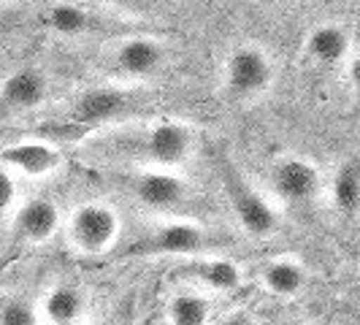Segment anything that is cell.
<instances>
[{
	"label": "cell",
	"mask_w": 360,
	"mask_h": 325,
	"mask_svg": "<svg viewBox=\"0 0 360 325\" xmlns=\"http://www.w3.org/2000/svg\"><path fill=\"white\" fill-rule=\"evenodd\" d=\"M198 127L184 120H133L87 136L84 158L130 168H181L198 149Z\"/></svg>",
	"instance_id": "1"
},
{
	"label": "cell",
	"mask_w": 360,
	"mask_h": 325,
	"mask_svg": "<svg viewBox=\"0 0 360 325\" xmlns=\"http://www.w3.org/2000/svg\"><path fill=\"white\" fill-rule=\"evenodd\" d=\"M219 92L236 106L260 103L276 84V60L260 41H238L228 46L219 63Z\"/></svg>",
	"instance_id": "2"
},
{
	"label": "cell",
	"mask_w": 360,
	"mask_h": 325,
	"mask_svg": "<svg viewBox=\"0 0 360 325\" xmlns=\"http://www.w3.org/2000/svg\"><path fill=\"white\" fill-rule=\"evenodd\" d=\"M146 114V92L139 84L108 82L82 90L68 106V125L87 130V136L114 125L141 120Z\"/></svg>",
	"instance_id": "3"
},
{
	"label": "cell",
	"mask_w": 360,
	"mask_h": 325,
	"mask_svg": "<svg viewBox=\"0 0 360 325\" xmlns=\"http://www.w3.org/2000/svg\"><path fill=\"white\" fill-rule=\"evenodd\" d=\"M171 44L152 33H127L111 38L103 46V68L114 82L122 84H146L165 71L171 63Z\"/></svg>",
	"instance_id": "4"
},
{
	"label": "cell",
	"mask_w": 360,
	"mask_h": 325,
	"mask_svg": "<svg viewBox=\"0 0 360 325\" xmlns=\"http://www.w3.org/2000/svg\"><path fill=\"white\" fill-rule=\"evenodd\" d=\"M231 247V238L217 234L206 225L187 222V219H168L155 225L149 234L136 238L125 255L130 257H198V255L219 253Z\"/></svg>",
	"instance_id": "5"
},
{
	"label": "cell",
	"mask_w": 360,
	"mask_h": 325,
	"mask_svg": "<svg viewBox=\"0 0 360 325\" xmlns=\"http://www.w3.org/2000/svg\"><path fill=\"white\" fill-rule=\"evenodd\" d=\"M65 241L82 257L111 253L122 234V217L108 200H84L65 219Z\"/></svg>",
	"instance_id": "6"
},
{
	"label": "cell",
	"mask_w": 360,
	"mask_h": 325,
	"mask_svg": "<svg viewBox=\"0 0 360 325\" xmlns=\"http://www.w3.org/2000/svg\"><path fill=\"white\" fill-rule=\"evenodd\" d=\"M117 181L141 209L155 215H171L190 198V184L176 168H130Z\"/></svg>",
	"instance_id": "7"
},
{
	"label": "cell",
	"mask_w": 360,
	"mask_h": 325,
	"mask_svg": "<svg viewBox=\"0 0 360 325\" xmlns=\"http://www.w3.org/2000/svg\"><path fill=\"white\" fill-rule=\"evenodd\" d=\"M222 181H225V193L231 200L236 222L241 225L244 234L252 236V238H271V236L279 234V228H282L279 209L263 193H257L233 165L222 168Z\"/></svg>",
	"instance_id": "8"
},
{
	"label": "cell",
	"mask_w": 360,
	"mask_h": 325,
	"mask_svg": "<svg viewBox=\"0 0 360 325\" xmlns=\"http://www.w3.org/2000/svg\"><path fill=\"white\" fill-rule=\"evenodd\" d=\"M274 196L292 206H307L323 196L325 179L320 165L304 155H279L269 168Z\"/></svg>",
	"instance_id": "9"
},
{
	"label": "cell",
	"mask_w": 360,
	"mask_h": 325,
	"mask_svg": "<svg viewBox=\"0 0 360 325\" xmlns=\"http://www.w3.org/2000/svg\"><path fill=\"white\" fill-rule=\"evenodd\" d=\"M0 162H3V171L14 174L22 181H33L57 174L65 165V155L60 149V141L38 136V139H17L3 144Z\"/></svg>",
	"instance_id": "10"
},
{
	"label": "cell",
	"mask_w": 360,
	"mask_h": 325,
	"mask_svg": "<svg viewBox=\"0 0 360 325\" xmlns=\"http://www.w3.org/2000/svg\"><path fill=\"white\" fill-rule=\"evenodd\" d=\"M355 52L352 46V30L349 25H344L339 19H325L317 22L304 38L301 54L311 68L317 71H336L349 63V57Z\"/></svg>",
	"instance_id": "11"
},
{
	"label": "cell",
	"mask_w": 360,
	"mask_h": 325,
	"mask_svg": "<svg viewBox=\"0 0 360 325\" xmlns=\"http://www.w3.org/2000/svg\"><path fill=\"white\" fill-rule=\"evenodd\" d=\"M49 95H52V87L46 73L38 65H19L11 73H6L0 101H3V111L14 117V114H33L38 108H44L49 103Z\"/></svg>",
	"instance_id": "12"
},
{
	"label": "cell",
	"mask_w": 360,
	"mask_h": 325,
	"mask_svg": "<svg viewBox=\"0 0 360 325\" xmlns=\"http://www.w3.org/2000/svg\"><path fill=\"white\" fill-rule=\"evenodd\" d=\"M181 276L187 279V285L203 290L209 295H228L236 293L244 282V271L241 266L225 257V255H198V257H187V263L181 266Z\"/></svg>",
	"instance_id": "13"
},
{
	"label": "cell",
	"mask_w": 360,
	"mask_h": 325,
	"mask_svg": "<svg viewBox=\"0 0 360 325\" xmlns=\"http://www.w3.org/2000/svg\"><path fill=\"white\" fill-rule=\"evenodd\" d=\"M8 228H14L25 244H49L63 231V212L52 198H25Z\"/></svg>",
	"instance_id": "14"
},
{
	"label": "cell",
	"mask_w": 360,
	"mask_h": 325,
	"mask_svg": "<svg viewBox=\"0 0 360 325\" xmlns=\"http://www.w3.org/2000/svg\"><path fill=\"white\" fill-rule=\"evenodd\" d=\"M328 196H330V206L342 217L352 219L360 215V155L344 158L339 162L328 184Z\"/></svg>",
	"instance_id": "15"
},
{
	"label": "cell",
	"mask_w": 360,
	"mask_h": 325,
	"mask_svg": "<svg viewBox=\"0 0 360 325\" xmlns=\"http://www.w3.org/2000/svg\"><path fill=\"white\" fill-rule=\"evenodd\" d=\"M44 25L63 38H84L92 36L101 22H98V14L90 11L87 6L82 3H71V0H63V3H54L52 8L46 11V19Z\"/></svg>",
	"instance_id": "16"
},
{
	"label": "cell",
	"mask_w": 360,
	"mask_h": 325,
	"mask_svg": "<svg viewBox=\"0 0 360 325\" xmlns=\"http://www.w3.org/2000/svg\"><path fill=\"white\" fill-rule=\"evenodd\" d=\"M212 295L203 290L187 285L176 290L165 304V325H209L212 320Z\"/></svg>",
	"instance_id": "17"
},
{
	"label": "cell",
	"mask_w": 360,
	"mask_h": 325,
	"mask_svg": "<svg viewBox=\"0 0 360 325\" xmlns=\"http://www.w3.org/2000/svg\"><path fill=\"white\" fill-rule=\"evenodd\" d=\"M38 307H41L46 325H73L82 320V314L87 309V298L73 285H54L44 293Z\"/></svg>",
	"instance_id": "18"
},
{
	"label": "cell",
	"mask_w": 360,
	"mask_h": 325,
	"mask_svg": "<svg viewBox=\"0 0 360 325\" xmlns=\"http://www.w3.org/2000/svg\"><path fill=\"white\" fill-rule=\"evenodd\" d=\"M309 274L304 263L292 257H274L260 269V282L276 298H295L301 290L307 288Z\"/></svg>",
	"instance_id": "19"
},
{
	"label": "cell",
	"mask_w": 360,
	"mask_h": 325,
	"mask_svg": "<svg viewBox=\"0 0 360 325\" xmlns=\"http://www.w3.org/2000/svg\"><path fill=\"white\" fill-rule=\"evenodd\" d=\"M0 325H46L41 307L25 295H6L0 307Z\"/></svg>",
	"instance_id": "20"
},
{
	"label": "cell",
	"mask_w": 360,
	"mask_h": 325,
	"mask_svg": "<svg viewBox=\"0 0 360 325\" xmlns=\"http://www.w3.org/2000/svg\"><path fill=\"white\" fill-rule=\"evenodd\" d=\"M101 6L111 14H117V17L139 19L152 14L160 6V0H101Z\"/></svg>",
	"instance_id": "21"
},
{
	"label": "cell",
	"mask_w": 360,
	"mask_h": 325,
	"mask_svg": "<svg viewBox=\"0 0 360 325\" xmlns=\"http://www.w3.org/2000/svg\"><path fill=\"white\" fill-rule=\"evenodd\" d=\"M19 203H22V179L3 171V219H6V225L17 215Z\"/></svg>",
	"instance_id": "22"
},
{
	"label": "cell",
	"mask_w": 360,
	"mask_h": 325,
	"mask_svg": "<svg viewBox=\"0 0 360 325\" xmlns=\"http://www.w3.org/2000/svg\"><path fill=\"white\" fill-rule=\"evenodd\" d=\"M344 79H347V87L352 92V98L360 101V49H355L349 63L344 65Z\"/></svg>",
	"instance_id": "23"
},
{
	"label": "cell",
	"mask_w": 360,
	"mask_h": 325,
	"mask_svg": "<svg viewBox=\"0 0 360 325\" xmlns=\"http://www.w3.org/2000/svg\"><path fill=\"white\" fill-rule=\"evenodd\" d=\"M219 325H260V320L255 317L252 312H247V309H236L228 317H222Z\"/></svg>",
	"instance_id": "24"
},
{
	"label": "cell",
	"mask_w": 360,
	"mask_h": 325,
	"mask_svg": "<svg viewBox=\"0 0 360 325\" xmlns=\"http://www.w3.org/2000/svg\"><path fill=\"white\" fill-rule=\"evenodd\" d=\"M276 3H311V0H276Z\"/></svg>",
	"instance_id": "25"
},
{
	"label": "cell",
	"mask_w": 360,
	"mask_h": 325,
	"mask_svg": "<svg viewBox=\"0 0 360 325\" xmlns=\"http://www.w3.org/2000/svg\"><path fill=\"white\" fill-rule=\"evenodd\" d=\"M11 3H14V0H3V6H11Z\"/></svg>",
	"instance_id": "26"
},
{
	"label": "cell",
	"mask_w": 360,
	"mask_h": 325,
	"mask_svg": "<svg viewBox=\"0 0 360 325\" xmlns=\"http://www.w3.org/2000/svg\"><path fill=\"white\" fill-rule=\"evenodd\" d=\"M92 325H106V323H92Z\"/></svg>",
	"instance_id": "27"
}]
</instances>
